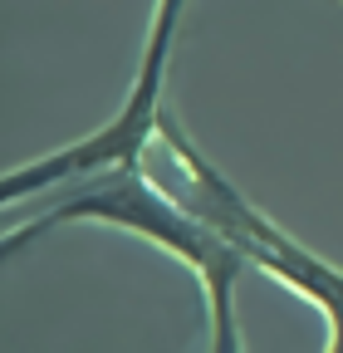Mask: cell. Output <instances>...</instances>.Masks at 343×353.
Segmentation results:
<instances>
[{"label": "cell", "instance_id": "7a4b0ae2", "mask_svg": "<svg viewBox=\"0 0 343 353\" xmlns=\"http://www.w3.org/2000/svg\"><path fill=\"white\" fill-rule=\"evenodd\" d=\"M138 167L152 176L162 192H172V196H177L182 206H191V211H201L216 231H226L245 250L250 270H265L270 280L289 285L294 294L314 299L324 314H329V329H333L329 334V348L343 353V275L333 270V265H324L314 250H304L299 241H289L270 216L255 211L226 182V176L191 148V138L182 132L177 113L167 108V99L157 108V132L147 138V148L138 152Z\"/></svg>", "mask_w": 343, "mask_h": 353}, {"label": "cell", "instance_id": "6da1fadb", "mask_svg": "<svg viewBox=\"0 0 343 353\" xmlns=\"http://www.w3.org/2000/svg\"><path fill=\"white\" fill-rule=\"evenodd\" d=\"M59 187L64 192L50 196V206L25 216L20 231L6 236V255L25 250L34 236H45L50 226H64V221H103V226L138 231L196 270V280L206 290L211 343L221 353L240 348V339H236V280L250 270V260L226 231H216L201 211L182 206L172 192H162L138 162H113L103 172L74 176V182H59Z\"/></svg>", "mask_w": 343, "mask_h": 353}, {"label": "cell", "instance_id": "3957f363", "mask_svg": "<svg viewBox=\"0 0 343 353\" xmlns=\"http://www.w3.org/2000/svg\"><path fill=\"white\" fill-rule=\"evenodd\" d=\"M187 0H157V15H152V34H147V50H143V69L133 83V99L123 103V113L89 143H74L45 162H34L25 172H6L0 182V201L15 206L39 187H54V182H74V176H89L103 172L113 162H138V152L147 148V138L157 132V108H162V79H167V54H172V34H177Z\"/></svg>", "mask_w": 343, "mask_h": 353}]
</instances>
